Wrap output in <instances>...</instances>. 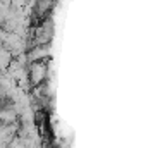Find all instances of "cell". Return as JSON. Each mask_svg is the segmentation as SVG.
I'll return each instance as SVG.
<instances>
[{"label":"cell","mask_w":148,"mask_h":148,"mask_svg":"<svg viewBox=\"0 0 148 148\" xmlns=\"http://www.w3.org/2000/svg\"><path fill=\"white\" fill-rule=\"evenodd\" d=\"M45 74H47V62L45 60H40V62H33L31 64V83L38 84L45 79Z\"/></svg>","instance_id":"cell-1"}]
</instances>
